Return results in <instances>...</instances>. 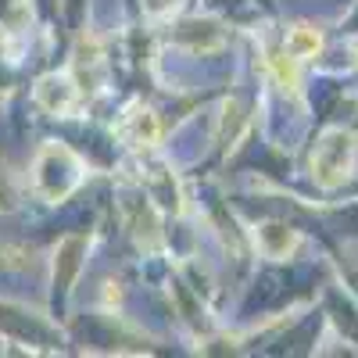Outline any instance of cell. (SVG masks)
<instances>
[{
  "mask_svg": "<svg viewBox=\"0 0 358 358\" xmlns=\"http://www.w3.org/2000/svg\"><path fill=\"white\" fill-rule=\"evenodd\" d=\"M268 69H273V76H276V83L283 86V94H290V97H301V72H297V57L294 54H273L268 57Z\"/></svg>",
  "mask_w": 358,
  "mask_h": 358,
  "instance_id": "obj_6",
  "label": "cell"
},
{
  "mask_svg": "<svg viewBox=\"0 0 358 358\" xmlns=\"http://www.w3.org/2000/svg\"><path fill=\"white\" fill-rule=\"evenodd\" d=\"M118 133H122L133 147H155L162 140V122L151 108H136L133 115H126V122Z\"/></svg>",
  "mask_w": 358,
  "mask_h": 358,
  "instance_id": "obj_3",
  "label": "cell"
},
{
  "mask_svg": "<svg viewBox=\"0 0 358 358\" xmlns=\"http://www.w3.org/2000/svg\"><path fill=\"white\" fill-rule=\"evenodd\" d=\"M287 54H294L297 62H308V57L322 54V33L315 25H294L287 33Z\"/></svg>",
  "mask_w": 358,
  "mask_h": 358,
  "instance_id": "obj_5",
  "label": "cell"
},
{
  "mask_svg": "<svg viewBox=\"0 0 358 358\" xmlns=\"http://www.w3.org/2000/svg\"><path fill=\"white\" fill-rule=\"evenodd\" d=\"M36 104L50 115H72L79 104V86L69 72H50L36 83Z\"/></svg>",
  "mask_w": 358,
  "mask_h": 358,
  "instance_id": "obj_2",
  "label": "cell"
},
{
  "mask_svg": "<svg viewBox=\"0 0 358 358\" xmlns=\"http://www.w3.org/2000/svg\"><path fill=\"white\" fill-rule=\"evenodd\" d=\"M351 165H355V133L341 126L326 129L312 151V179L322 190H334L351 176Z\"/></svg>",
  "mask_w": 358,
  "mask_h": 358,
  "instance_id": "obj_1",
  "label": "cell"
},
{
  "mask_svg": "<svg viewBox=\"0 0 358 358\" xmlns=\"http://www.w3.org/2000/svg\"><path fill=\"white\" fill-rule=\"evenodd\" d=\"M255 241H258V248L268 258H287L297 248V233L290 226H283V222H265V226H258Z\"/></svg>",
  "mask_w": 358,
  "mask_h": 358,
  "instance_id": "obj_4",
  "label": "cell"
},
{
  "mask_svg": "<svg viewBox=\"0 0 358 358\" xmlns=\"http://www.w3.org/2000/svg\"><path fill=\"white\" fill-rule=\"evenodd\" d=\"M351 54H355V62H358V40H355V43H351Z\"/></svg>",
  "mask_w": 358,
  "mask_h": 358,
  "instance_id": "obj_7",
  "label": "cell"
}]
</instances>
